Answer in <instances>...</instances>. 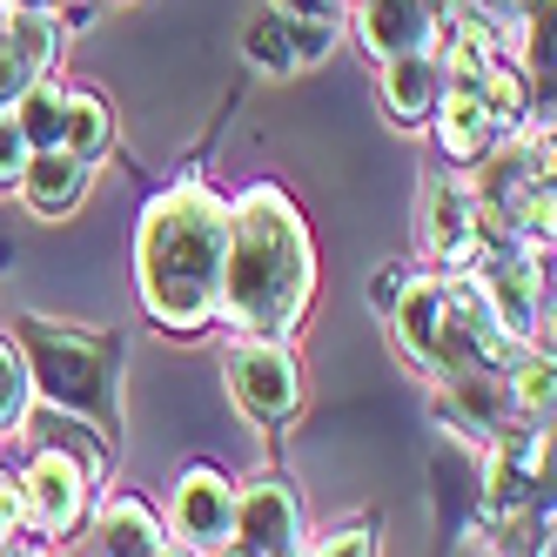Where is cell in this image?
<instances>
[{
	"label": "cell",
	"mask_w": 557,
	"mask_h": 557,
	"mask_svg": "<svg viewBox=\"0 0 557 557\" xmlns=\"http://www.w3.org/2000/svg\"><path fill=\"white\" fill-rule=\"evenodd\" d=\"M315 296V243L289 188L249 182L228 195V249H222V323L243 336H275L309 315Z\"/></svg>",
	"instance_id": "cell-1"
},
{
	"label": "cell",
	"mask_w": 557,
	"mask_h": 557,
	"mask_svg": "<svg viewBox=\"0 0 557 557\" xmlns=\"http://www.w3.org/2000/svg\"><path fill=\"white\" fill-rule=\"evenodd\" d=\"M222 249H228V195L202 175H175L148 195L135 228V296L154 330L195 336L222 309Z\"/></svg>",
	"instance_id": "cell-2"
},
{
	"label": "cell",
	"mask_w": 557,
	"mask_h": 557,
	"mask_svg": "<svg viewBox=\"0 0 557 557\" xmlns=\"http://www.w3.org/2000/svg\"><path fill=\"white\" fill-rule=\"evenodd\" d=\"M14 349L27 363V383L48 410L82 417L101 444L122 436V336L88 323H54V315H21Z\"/></svg>",
	"instance_id": "cell-3"
},
{
	"label": "cell",
	"mask_w": 557,
	"mask_h": 557,
	"mask_svg": "<svg viewBox=\"0 0 557 557\" xmlns=\"http://www.w3.org/2000/svg\"><path fill=\"white\" fill-rule=\"evenodd\" d=\"M108 476V444L82 423V417H61L34 436V457L21 470V497H27V537L41 544H67L74 531L88 524V504Z\"/></svg>",
	"instance_id": "cell-4"
},
{
	"label": "cell",
	"mask_w": 557,
	"mask_h": 557,
	"mask_svg": "<svg viewBox=\"0 0 557 557\" xmlns=\"http://www.w3.org/2000/svg\"><path fill=\"white\" fill-rule=\"evenodd\" d=\"M476 289L491 296L497 323L517 349H550V330H544V256L524 249V243H484L470 262Z\"/></svg>",
	"instance_id": "cell-5"
},
{
	"label": "cell",
	"mask_w": 557,
	"mask_h": 557,
	"mask_svg": "<svg viewBox=\"0 0 557 557\" xmlns=\"http://www.w3.org/2000/svg\"><path fill=\"white\" fill-rule=\"evenodd\" d=\"M550 504V423L544 417H510L484 444V510H544Z\"/></svg>",
	"instance_id": "cell-6"
},
{
	"label": "cell",
	"mask_w": 557,
	"mask_h": 557,
	"mask_svg": "<svg viewBox=\"0 0 557 557\" xmlns=\"http://www.w3.org/2000/svg\"><path fill=\"white\" fill-rule=\"evenodd\" d=\"M222 376H228L235 410H243L256 430H283L302 410V363H296V349L275 343V336H243L228 349Z\"/></svg>",
	"instance_id": "cell-7"
},
{
	"label": "cell",
	"mask_w": 557,
	"mask_h": 557,
	"mask_svg": "<svg viewBox=\"0 0 557 557\" xmlns=\"http://www.w3.org/2000/svg\"><path fill=\"white\" fill-rule=\"evenodd\" d=\"M417 243L436 262V275H457V269L476 262V249H484V215H476L470 188L457 175H430L423 182V195H417Z\"/></svg>",
	"instance_id": "cell-8"
},
{
	"label": "cell",
	"mask_w": 557,
	"mask_h": 557,
	"mask_svg": "<svg viewBox=\"0 0 557 557\" xmlns=\"http://www.w3.org/2000/svg\"><path fill=\"white\" fill-rule=\"evenodd\" d=\"M256 557H296L309 537H302V497L283 470H262L249 484H235V537Z\"/></svg>",
	"instance_id": "cell-9"
},
{
	"label": "cell",
	"mask_w": 557,
	"mask_h": 557,
	"mask_svg": "<svg viewBox=\"0 0 557 557\" xmlns=\"http://www.w3.org/2000/svg\"><path fill=\"white\" fill-rule=\"evenodd\" d=\"M169 531L175 544L222 550L235 537V476L222 463H188L169 491Z\"/></svg>",
	"instance_id": "cell-10"
},
{
	"label": "cell",
	"mask_w": 557,
	"mask_h": 557,
	"mask_svg": "<svg viewBox=\"0 0 557 557\" xmlns=\"http://www.w3.org/2000/svg\"><path fill=\"white\" fill-rule=\"evenodd\" d=\"M88 182H95V162H82V154H67V148H34L14 195L27 202V215L61 222V215H74L88 202Z\"/></svg>",
	"instance_id": "cell-11"
},
{
	"label": "cell",
	"mask_w": 557,
	"mask_h": 557,
	"mask_svg": "<svg viewBox=\"0 0 557 557\" xmlns=\"http://www.w3.org/2000/svg\"><path fill=\"white\" fill-rule=\"evenodd\" d=\"M88 517H95V537L108 557H162L169 550V524L141 491H95Z\"/></svg>",
	"instance_id": "cell-12"
},
{
	"label": "cell",
	"mask_w": 557,
	"mask_h": 557,
	"mask_svg": "<svg viewBox=\"0 0 557 557\" xmlns=\"http://www.w3.org/2000/svg\"><path fill=\"white\" fill-rule=\"evenodd\" d=\"M356 41L363 54H417L436 41V0H356Z\"/></svg>",
	"instance_id": "cell-13"
},
{
	"label": "cell",
	"mask_w": 557,
	"mask_h": 557,
	"mask_svg": "<svg viewBox=\"0 0 557 557\" xmlns=\"http://www.w3.org/2000/svg\"><path fill=\"white\" fill-rule=\"evenodd\" d=\"M436 417L470 444H491L510 423V396H504V370H476V376H444L436 383Z\"/></svg>",
	"instance_id": "cell-14"
},
{
	"label": "cell",
	"mask_w": 557,
	"mask_h": 557,
	"mask_svg": "<svg viewBox=\"0 0 557 557\" xmlns=\"http://www.w3.org/2000/svg\"><path fill=\"white\" fill-rule=\"evenodd\" d=\"M389 323H396V349L430 376L436 343H444V275H410L396 309H389Z\"/></svg>",
	"instance_id": "cell-15"
},
{
	"label": "cell",
	"mask_w": 557,
	"mask_h": 557,
	"mask_svg": "<svg viewBox=\"0 0 557 557\" xmlns=\"http://www.w3.org/2000/svg\"><path fill=\"white\" fill-rule=\"evenodd\" d=\"M383 67V108L396 114L404 128H417V122H430V108H436V95H444V67H436V48H417V54H389V61H376Z\"/></svg>",
	"instance_id": "cell-16"
},
{
	"label": "cell",
	"mask_w": 557,
	"mask_h": 557,
	"mask_svg": "<svg viewBox=\"0 0 557 557\" xmlns=\"http://www.w3.org/2000/svg\"><path fill=\"white\" fill-rule=\"evenodd\" d=\"M0 41H8L34 74H54L61 48H67V27L54 8H0Z\"/></svg>",
	"instance_id": "cell-17"
},
{
	"label": "cell",
	"mask_w": 557,
	"mask_h": 557,
	"mask_svg": "<svg viewBox=\"0 0 557 557\" xmlns=\"http://www.w3.org/2000/svg\"><path fill=\"white\" fill-rule=\"evenodd\" d=\"M108 141H114V108L95 88H67V101H61V148L82 154V162H101Z\"/></svg>",
	"instance_id": "cell-18"
},
{
	"label": "cell",
	"mask_w": 557,
	"mask_h": 557,
	"mask_svg": "<svg viewBox=\"0 0 557 557\" xmlns=\"http://www.w3.org/2000/svg\"><path fill=\"white\" fill-rule=\"evenodd\" d=\"M504 396H510V417L550 423V349H517L504 363Z\"/></svg>",
	"instance_id": "cell-19"
},
{
	"label": "cell",
	"mask_w": 557,
	"mask_h": 557,
	"mask_svg": "<svg viewBox=\"0 0 557 557\" xmlns=\"http://www.w3.org/2000/svg\"><path fill=\"white\" fill-rule=\"evenodd\" d=\"M61 101H67V88L41 74V82H34V88L8 108L14 122H21V135H27V148H61Z\"/></svg>",
	"instance_id": "cell-20"
},
{
	"label": "cell",
	"mask_w": 557,
	"mask_h": 557,
	"mask_svg": "<svg viewBox=\"0 0 557 557\" xmlns=\"http://www.w3.org/2000/svg\"><path fill=\"white\" fill-rule=\"evenodd\" d=\"M34 417V383H27V363L14 336H0V436H21Z\"/></svg>",
	"instance_id": "cell-21"
},
{
	"label": "cell",
	"mask_w": 557,
	"mask_h": 557,
	"mask_svg": "<svg viewBox=\"0 0 557 557\" xmlns=\"http://www.w3.org/2000/svg\"><path fill=\"white\" fill-rule=\"evenodd\" d=\"M249 61H256L262 74H289V67H302V61H296V48H289L283 14H262V21L249 27Z\"/></svg>",
	"instance_id": "cell-22"
},
{
	"label": "cell",
	"mask_w": 557,
	"mask_h": 557,
	"mask_svg": "<svg viewBox=\"0 0 557 557\" xmlns=\"http://www.w3.org/2000/svg\"><path fill=\"white\" fill-rule=\"evenodd\" d=\"M302 557H376V531L356 517V524H336L330 537H315V544H302Z\"/></svg>",
	"instance_id": "cell-23"
},
{
	"label": "cell",
	"mask_w": 557,
	"mask_h": 557,
	"mask_svg": "<svg viewBox=\"0 0 557 557\" xmlns=\"http://www.w3.org/2000/svg\"><path fill=\"white\" fill-rule=\"evenodd\" d=\"M27 135H21V122H14V114L8 108H0V188H14L21 182V169H27Z\"/></svg>",
	"instance_id": "cell-24"
},
{
	"label": "cell",
	"mask_w": 557,
	"mask_h": 557,
	"mask_svg": "<svg viewBox=\"0 0 557 557\" xmlns=\"http://www.w3.org/2000/svg\"><path fill=\"white\" fill-rule=\"evenodd\" d=\"M0 537L21 544L27 537V497H21V470H0Z\"/></svg>",
	"instance_id": "cell-25"
},
{
	"label": "cell",
	"mask_w": 557,
	"mask_h": 557,
	"mask_svg": "<svg viewBox=\"0 0 557 557\" xmlns=\"http://www.w3.org/2000/svg\"><path fill=\"white\" fill-rule=\"evenodd\" d=\"M275 14H283V21H323V27H336L343 0H275Z\"/></svg>",
	"instance_id": "cell-26"
},
{
	"label": "cell",
	"mask_w": 557,
	"mask_h": 557,
	"mask_svg": "<svg viewBox=\"0 0 557 557\" xmlns=\"http://www.w3.org/2000/svg\"><path fill=\"white\" fill-rule=\"evenodd\" d=\"M470 8H476V14H484V21L504 34V27H517V21H524V14L537 8V0H470Z\"/></svg>",
	"instance_id": "cell-27"
},
{
	"label": "cell",
	"mask_w": 557,
	"mask_h": 557,
	"mask_svg": "<svg viewBox=\"0 0 557 557\" xmlns=\"http://www.w3.org/2000/svg\"><path fill=\"white\" fill-rule=\"evenodd\" d=\"M404 283H410V275L396 269V262H389V269H376V275H370V302H376V309H396V296H404Z\"/></svg>",
	"instance_id": "cell-28"
},
{
	"label": "cell",
	"mask_w": 557,
	"mask_h": 557,
	"mask_svg": "<svg viewBox=\"0 0 557 557\" xmlns=\"http://www.w3.org/2000/svg\"><path fill=\"white\" fill-rule=\"evenodd\" d=\"M14 557H67V550H61V544H41V537H21Z\"/></svg>",
	"instance_id": "cell-29"
},
{
	"label": "cell",
	"mask_w": 557,
	"mask_h": 557,
	"mask_svg": "<svg viewBox=\"0 0 557 557\" xmlns=\"http://www.w3.org/2000/svg\"><path fill=\"white\" fill-rule=\"evenodd\" d=\"M162 557H209V550H195V544H175V537H169V550H162Z\"/></svg>",
	"instance_id": "cell-30"
},
{
	"label": "cell",
	"mask_w": 557,
	"mask_h": 557,
	"mask_svg": "<svg viewBox=\"0 0 557 557\" xmlns=\"http://www.w3.org/2000/svg\"><path fill=\"white\" fill-rule=\"evenodd\" d=\"M209 557H256V550H243V544H222V550H209Z\"/></svg>",
	"instance_id": "cell-31"
},
{
	"label": "cell",
	"mask_w": 557,
	"mask_h": 557,
	"mask_svg": "<svg viewBox=\"0 0 557 557\" xmlns=\"http://www.w3.org/2000/svg\"><path fill=\"white\" fill-rule=\"evenodd\" d=\"M8 8H61V0H8Z\"/></svg>",
	"instance_id": "cell-32"
},
{
	"label": "cell",
	"mask_w": 557,
	"mask_h": 557,
	"mask_svg": "<svg viewBox=\"0 0 557 557\" xmlns=\"http://www.w3.org/2000/svg\"><path fill=\"white\" fill-rule=\"evenodd\" d=\"M0 557H14V544H8V537H0Z\"/></svg>",
	"instance_id": "cell-33"
},
{
	"label": "cell",
	"mask_w": 557,
	"mask_h": 557,
	"mask_svg": "<svg viewBox=\"0 0 557 557\" xmlns=\"http://www.w3.org/2000/svg\"><path fill=\"white\" fill-rule=\"evenodd\" d=\"M0 8H8V0H0Z\"/></svg>",
	"instance_id": "cell-34"
}]
</instances>
